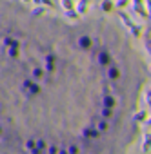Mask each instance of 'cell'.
Returning <instances> with one entry per match:
<instances>
[{
	"instance_id": "6da1fadb",
	"label": "cell",
	"mask_w": 151,
	"mask_h": 154,
	"mask_svg": "<svg viewBox=\"0 0 151 154\" xmlns=\"http://www.w3.org/2000/svg\"><path fill=\"white\" fill-rule=\"evenodd\" d=\"M146 78L118 24L0 0V154H126Z\"/></svg>"
}]
</instances>
